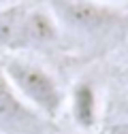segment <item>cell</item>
Returning a JSON list of instances; mask_svg holds the SVG:
<instances>
[{
    "instance_id": "277c9868",
    "label": "cell",
    "mask_w": 128,
    "mask_h": 134,
    "mask_svg": "<svg viewBox=\"0 0 128 134\" xmlns=\"http://www.w3.org/2000/svg\"><path fill=\"white\" fill-rule=\"evenodd\" d=\"M68 111L73 117V124L83 130V132H92L96 126H98V94H96V87L90 79H81L77 81L71 96H68Z\"/></svg>"
},
{
    "instance_id": "6da1fadb",
    "label": "cell",
    "mask_w": 128,
    "mask_h": 134,
    "mask_svg": "<svg viewBox=\"0 0 128 134\" xmlns=\"http://www.w3.org/2000/svg\"><path fill=\"white\" fill-rule=\"evenodd\" d=\"M0 70L7 77L9 85L17 92V96L41 117L54 121L60 115L64 107V94L45 66L19 55H7Z\"/></svg>"
},
{
    "instance_id": "52a82bcc",
    "label": "cell",
    "mask_w": 128,
    "mask_h": 134,
    "mask_svg": "<svg viewBox=\"0 0 128 134\" xmlns=\"http://www.w3.org/2000/svg\"><path fill=\"white\" fill-rule=\"evenodd\" d=\"M105 134H128V119H118L113 124H109Z\"/></svg>"
},
{
    "instance_id": "9c48e42d",
    "label": "cell",
    "mask_w": 128,
    "mask_h": 134,
    "mask_svg": "<svg viewBox=\"0 0 128 134\" xmlns=\"http://www.w3.org/2000/svg\"><path fill=\"white\" fill-rule=\"evenodd\" d=\"M122 113H124V119H128V98L124 100V107H122Z\"/></svg>"
},
{
    "instance_id": "5b68a950",
    "label": "cell",
    "mask_w": 128,
    "mask_h": 134,
    "mask_svg": "<svg viewBox=\"0 0 128 134\" xmlns=\"http://www.w3.org/2000/svg\"><path fill=\"white\" fill-rule=\"evenodd\" d=\"M28 4L13 2L0 9V49L22 51L26 49V15Z\"/></svg>"
},
{
    "instance_id": "7a4b0ae2",
    "label": "cell",
    "mask_w": 128,
    "mask_h": 134,
    "mask_svg": "<svg viewBox=\"0 0 128 134\" xmlns=\"http://www.w3.org/2000/svg\"><path fill=\"white\" fill-rule=\"evenodd\" d=\"M51 13L60 28L88 38L128 34V13L100 0H51Z\"/></svg>"
},
{
    "instance_id": "3957f363",
    "label": "cell",
    "mask_w": 128,
    "mask_h": 134,
    "mask_svg": "<svg viewBox=\"0 0 128 134\" xmlns=\"http://www.w3.org/2000/svg\"><path fill=\"white\" fill-rule=\"evenodd\" d=\"M47 124L17 96L0 70V134H47Z\"/></svg>"
},
{
    "instance_id": "8992f818",
    "label": "cell",
    "mask_w": 128,
    "mask_h": 134,
    "mask_svg": "<svg viewBox=\"0 0 128 134\" xmlns=\"http://www.w3.org/2000/svg\"><path fill=\"white\" fill-rule=\"evenodd\" d=\"M60 36V24L51 9H28L26 15V49L49 47Z\"/></svg>"
},
{
    "instance_id": "ba28073f",
    "label": "cell",
    "mask_w": 128,
    "mask_h": 134,
    "mask_svg": "<svg viewBox=\"0 0 128 134\" xmlns=\"http://www.w3.org/2000/svg\"><path fill=\"white\" fill-rule=\"evenodd\" d=\"M120 79L128 85V64H124V66H122V70H120Z\"/></svg>"
},
{
    "instance_id": "30bf717a",
    "label": "cell",
    "mask_w": 128,
    "mask_h": 134,
    "mask_svg": "<svg viewBox=\"0 0 128 134\" xmlns=\"http://www.w3.org/2000/svg\"><path fill=\"white\" fill-rule=\"evenodd\" d=\"M124 53H126V64H128V45H126V49H124Z\"/></svg>"
}]
</instances>
